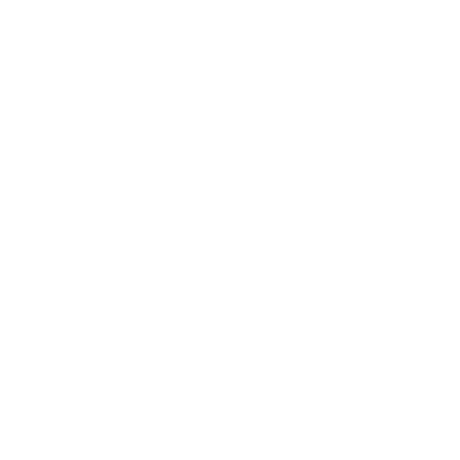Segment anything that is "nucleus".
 Here are the masks:
<instances>
[]
</instances>
